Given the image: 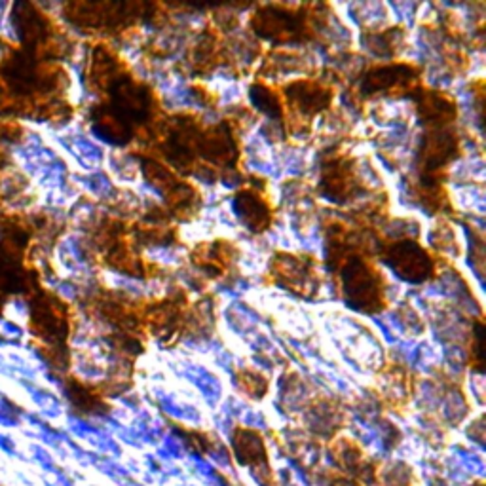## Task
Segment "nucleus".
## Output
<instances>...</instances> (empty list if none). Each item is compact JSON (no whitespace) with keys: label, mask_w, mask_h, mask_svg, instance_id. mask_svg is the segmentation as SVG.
I'll list each match as a JSON object with an SVG mask.
<instances>
[{"label":"nucleus","mask_w":486,"mask_h":486,"mask_svg":"<svg viewBox=\"0 0 486 486\" xmlns=\"http://www.w3.org/2000/svg\"><path fill=\"white\" fill-rule=\"evenodd\" d=\"M234 460L251 471V475L261 486H281L276 471L270 464V452L261 431L239 426L232 434Z\"/></svg>","instance_id":"1"},{"label":"nucleus","mask_w":486,"mask_h":486,"mask_svg":"<svg viewBox=\"0 0 486 486\" xmlns=\"http://www.w3.org/2000/svg\"><path fill=\"white\" fill-rule=\"evenodd\" d=\"M331 458L336 471L356 479L363 486H372L380 462L364 452L356 439H336L331 447Z\"/></svg>","instance_id":"2"},{"label":"nucleus","mask_w":486,"mask_h":486,"mask_svg":"<svg viewBox=\"0 0 486 486\" xmlns=\"http://www.w3.org/2000/svg\"><path fill=\"white\" fill-rule=\"evenodd\" d=\"M372 486H420V482L416 481L412 469L407 466L391 464L384 467L380 464Z\"/></svg>","instance_id":"3"},{"label":"nucleus","mask_w":486,"mask_h":486,"mask_svg":"<svg viewBox=\"0 0 486 486\" xmlns=\"http://www.w3.org/2000/svg\"><path fill=\"white\" fill-rule=\"evenodd\" d=\"M181 437L186 444V449L198 454V456H208L211 452H215L219 449V441L217 437H213L211 434H206V431H200V429H186V427H181Z\"/></svg>","instance_id":"4"},{"label":"nucleus","mask_w":486,"mask_h":486,"mask_svg":"<svg viewBox=\"0 0 486 486\" xmlns=\"http://www.w3.org/2000/svg\"><path fill=\"white\" fill-rule=\"evenodd\" d=\"M238 382H239L241 389L246 391V394H249V397H253V399H263L268 391L266 378L261 376L259 372H251V371L241 372Z\"/></svg>","instance_id":"5"},{"label":"nucleus","mask_w":486,"mask_h":486,"mask_svg":"<svg viewBox=\"0 0 486 486\" xmlns=\"http://www.w3.org/2000/svg\"><path fill=\"white\" fill-rule=\"evenodd\" d=\"M323 479H325V484L327 486H363L361 482H357L356 479L352 477H348L344 474H341V471H327L325 475H323Z\"/></svg>","instance_id":"6"},{"label":"nucleus","mask_w":486,"mask_h":486,"mask_svg":"<svg viewBox=\"0 0 486 486\" xmlns=\"http://www.w3.org/2000/svg\"><path fill=\"white\" fill-rule=\"evenodd\" d=\"M474 486H484V484H482V482H481V481H479V482H475V484H474Z\"/></svg>","instance_id":"7"}]
</instances>
